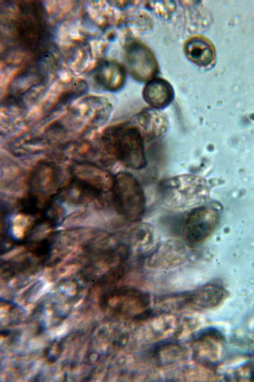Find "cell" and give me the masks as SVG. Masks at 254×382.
Returning <instances> with one entry per match:
<instances>
[{"label":"cell","mask_w":254,"mask_h":382,"mask_svg":"<svg viewBox=\"0 0 254 382\" xmlns=\"http://www.w3.org/2000/svg\"><path fill=\"white\" fill-rule=\"evenodd\" d=\"M144 141L140 130L132 120L108 127L101 137L102 147L113 159L134 170L146 166Z\"/></svg>","instance_id":"6da1fadb"},{"label":"cell","mask_w":254,"mask_h":382,"mask_svg":"<svg viewBox=\"0 0 254 382\" xmlns=\"http://www.w3.org/2000/svg\"><path fill=\"white\" fill-rule=\"evenodd\" d=\"M162 203L172 208H183L199 204L208 195L205 181L193 175H182L164 180L159 186Z\"/></svg>","instance_id":"7a4b0ae2"},{"label":"cell","mask_w":254,"mask_h":382,"mask_svg":"<svg viewBox=\"0 0 254 382\" xmlns=\"http://www.w3.org/2000/svg\"><path fill=\"white\" fill-rule=\"evenodd\" d=\"M113 199L118 214L130 222H139L146 208L144 192L140 183L131 174L122 172L114 177Z\"/></svg>","instance_id":"3957f363"},{"label":"cell","mask_w":254,"mask_h":382,"mask_svg":"<svg viewBox=\"0 0 254 382\" xmlns=\"http://www.w3.org/2000/svg\"><path fill=\"white\" fill-rule=\"evenodd\" d=\"M102 303L113 314L135 320L146 319L151 310L150 296L137 288L122 286L107 293Z\"/></svg>","instance_id":"277c9868"},{"label":"cell","mask_w":254,"mask_h":382,"mask_svg":"<svg viewBox=\"0 0 254 382\" xmlns=\"http://www.w3.org/2000/svg\"><path fill=\"white\" fill-rule=\"evenodd\" d=\"M183 235L188 246L198 245L214 232L218 222V215L213 209L205 206L193 208L185 218Z\"/></svg>","instance_id":"5b68a950"},{"label":"cell","mask_w":254,"mask_h":382,"mask_svg":"<svg viewBox=\"0 0 254 382\" xmlns=\"http://www.w3.org/2000/svg\"><path fill=\"white\" fill-rule=\"evenodd\" d=\"M125 61L130 74L138 81L148 82L159 73L158 64L152 51L141 42L131 41L127 44Z\"/></svg>","instance_id":"8992f818"},{"label":"cell","mask_w":254,"mask_h":382,"mask_svg":"<svg viewBox=\"0 0 254 382\" xmlns=\"http://www.w3.org/2000/svg\"><path fill=\"white\" fill-rule=\"evenodd\" d=\"M228 295L227 289L221 285L209 283L193 290L174 295L176 307L204 310L220 305Z\"/></svg>","instance_id":"52a82bcc"},{"label":"cell","mask_w":254,"mask_h":382,"mask_svg":"<svg viewBox=\"0 0 254 382\" xmlns=\"http://www.w3.org/2000/svg\"><path fill=\"white\" fill-rule=\"evenodd\" d=\"M193 351L196 361L208 368H213L224 359V338L221 334L214 329L202 330L194 339Z\"/></svg>","instance_id":"ba28073f"},{"label":"cell","mask_w":254,"mask_h":382,"mask_svg":"<svg viewBox=\"0 0 254 382\" xmlns=\"http://www.w3.org/2000/svg\"><path fill=\"white\" fill-rule=\"evenodd\" d=\"M189 257L185 243L170 239L160 243L146 258V265L153 268H169L183 264Z\"/></svg>","instance_id":"9c48e42d"},{"label":"cell","mask_w":254,"mask_h":382,"mask_svg":"<svg viewBox=\"0 0 254 382\" xmlns=\"http://www.w3.org/2000/svg\"><path fill=\"white\" fill-rule=\"evenodd\" d=\"M140 130L144 140L155 139L163 135L169 127L167 115L158 109L145 108L132 120Z\"/></svg>","instance_id":"30bf717a"},{"label":"cell","mask_w":254,"mask_h":382,"mask_svg":"<svg viewBox=\"0 0 254 382\" xmlns=\"http://www.w3.org/2000/svg\"><path fill=\"white\" fill-rule=\"evenodd\" d=\"M71 171L77 180L99 191L108 192L113 189L114 178L107 171L96 165L77 163L72 166Z\"/></svg>","instance_id":"8fae6325"},{"label":"cell","mask_w":254,"mask_h":382,"mask_svg":"<svg viewBox=\"0 0 254 382\" xmlns=\"http://www.w3.org/2000/svg\"><path fill=\"white\" fill-rule=\"evenodd\" d=\"M94 73L96 82L107 91H117L125 84V69L116 61H101L95 68Z\"/></svg>","instance_id":"7c38bea8"},{"label":"cell","mask_w":254,"mask_h":382,"mask_svg":"<svg viewBox=\"0 0 254 382\" xmlns=\"http://www.w3.org/2000/svg\"><path fill=\"white\" fill-rule=\"evenodd\" d=\"M142 96L145 102L150 106L159 110L166 107L172 102L174 92L172 86L167 81L155 78L145 85Z\"/></svg>","instance_id":"4fadbf2b"},{"label":"cell","mask_w":254,"mask_h":382,"mask_svg":"<svg viewBox=\"0 0 254 382\" xmlns=\"http://www.w3.org/2000/svg\"><path fill=\"white\" fill-rule=\"evenodd\" d=\"M122 235L132 253H140L147 250L154 242L153 228L147 223H138Z\"/></svg>","instance_id":"5bb4252c"},{"label":"cell","mask_w":254,"mask_h":382,"mask_svg":"<svg viewBox=\"0 0 254 382\" xmlns=\"http://www.w3.org/2000/svg\"><path fill=\"white\" fill-rule=\"evenodd\" d=\"M187 57L199 66L209 64L214 58V50L208 40L200 36H193L185 42L184 47Z\"/></svg>","instance_id":"9a60e30c"},{"label":"cell","mask_w":254,"mask_h":382,"mask_svg":"<svg viewBox=\"0 0 254 382\" xmlns=\"http://www.w3.org/2000/svg\"><path fill=\"white\" fill-rule=\"evenodd\" d=\"M30 177L35 183L44 190L55 189L61 181L60 169L55 164L48 162L37 164L32 170Z\"/></svg>","instance_id":"2e32d148"},{"label":"cell","mask_w":254,"mask_h":382,"mask_svg":"<svg viewBox=\"0 0 254 382\" xmlns=\"http://www.w3.org/2000/svg\"><path fill=\"white\" fill-rule=\"evenodd\" d=\"M146 6L156 14L165 18H169L176 9L174 1H148Z\"/></svg>","instance_id":"e0dca14e"},{"label":"cell","mask_w":254,"mask_h":382,"mask_svg":"<svg viewBox=\"0 0 254 382\" xmlns=\"http://www.w3.org/2000/svg\"><path fill=\"white\" fill-rule=\"evenodd\" d=\"M29 222V220L27 216L22 214L15 215L12 220L13 235L17 239L22 238Z\"/></svg>","instance_id":"ac0fdd59"},{"label":"cell","mask_w":254,"mask_h":382,"mask_svg":"<svg viewBox=\"0 0 254 382\" xmlns=\"http://www.w3.org/2000/svg\"><path fill=\"white\" fill-rule=\"evenodd\" d=\"M237 381L254 382V362H251L238 368L233 374Z\"/></svg>","instance_id":"d6986e66"},{"label":"cell","mask_w":254,"mask_h":382,"mask_svg":"<svg viewBox=\"0 0 254 382\" xmlns=\"http://www.w3.org/2000/svg\"><path fill=\"white\" fill-rule=\"evenodd\" d=\"M24 248L23 247H16L11 251L7 252L6 253L3 254L1 258H2L4 259H11L17 254L20 253L24 250Z\"/></svg>","instance_id":"ffe728a7"}]
</instances>
